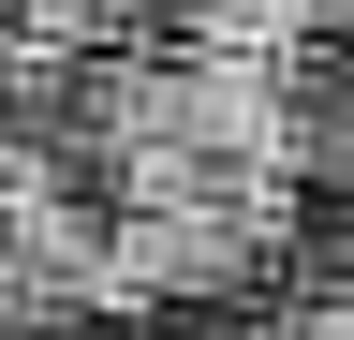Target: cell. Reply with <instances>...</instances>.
<instances>
[{"label": "cell", "mask_w": 354, "mask_h": 340, "mask_svg": "<svg viewBox=\"0 0 354 340\" xmlns=\"http://www.w3.org/2000/svg\"><path fill=\"white\" fill-rule=\"evenodd\" d=\"M0 340H15V325H0Z\"/></svg>", "instance_id": "cell-6"}, {"label": "cell", "mask_w": 354, "mask_h": 340, "mask_svg": "<svg viewBox=\"0 0 354 340\" xmlns=\"http://www.w3.org/2000/svg\"><path fill=\"white\" fill-rule=\"evenodd\" d=\"M295 15H310V30H325V45H354V0H295Z\"/></svg>", "instance_id": "cell-4"}, {"label": "cell", "mask_w": 354, "mask_h": 340, "mask_svg": "<svg viewBox=\"0 0 354 340\" xmlns=\"http://www.w3.org/2000/svg\"><path fill=\"white\" fill-rule=\"evenodd\" d=\"M133 340H281V311H133Z\"/></svg>", "instance_id": "cell-2"}, {"label": "cell", "mask_w": 354, "mask_h": 340, "mask_svg": "<svg viewBox=\"0 0 354 340\" xmlns=\"http://www.w3.org/2000/svg\"><path fill=\"white\" fill-rule=\"evenodd\" d=\"M281 178L295 193H354V45H281Z\"/></svg>", "instance_id": "cell-1"}, {"label": "cell", "mask_w": 354, "mask_h": 340, "mask_svg": "<svg viewBox=\"0 0 354 340\" xmlns=\"http://www.w3.org/2000/svg\"><path fill=\"white\" fill-rule=\"evenodd\" d=\"M0 30H15V0H0Z\"/></svg>", "instance_id": "cell-5"}, {"label": "cell", "mask_w": 354, "mask_h": 340, "mask_svg": "<svg viewBox=\"0 0 354 340\" xmlns=\"http://www.w3.org/2000/svg\"><path fill=\"white\" fill-rule=\"evenodd\" d=\"M281 340H354V296H281Z\"/></svg>", "instance_id": "cell-3"}]
</instances>
